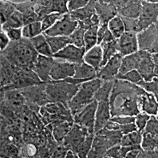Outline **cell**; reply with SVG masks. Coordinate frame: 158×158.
Here are the masks:
<instances>
[{"label":"cell","instance_id":"6","mask_svg":"<svg viewBox=\"0 0 158 158\" xmlns=\"http://www.w3.org/2000/svg\"><path fill=\"white\" fill-rule=\"evenodd\" d=\"M158 4L148 1H141V10L137 18V33L157 23Z\"/></svg>","mask_w":158,"mask_h":158},{"label":"cell","instance_id":"40","mask_svg":"<svg viewBox=\"0 0 158 158\" xmlns=\"http://www.w3.org/2000/svg\"><path fill=\"white\" fill-rule=\"evenodd\" d=\"M85 31L81 27L77 26V27L73 31L71 35H69V39L71 40V44L74 45L77 47L81 48L85 47V43H84V35H85Z\"/></svg>","mask_w":158,"mask_h":158},{"label":"cell","instance_id":"10","mask_svg":"<svg viewBox=\"0 0 158 158\" xmlns=\"http://www.w3.org/2000/svg\"><path fill=\"white\" fill-rule=\"evenodd\" d=\"M88 134L89 132L85 128L74 123L61 144L77 154L79 148Z\"/></svg>","mask_w":158,"mask_h":158},{"label":"cell","instance_id":"11","mask_svg":"<svg viewBox=\"0 0 158 158\" xmlns=\"http://www.w3.org/2000/svg\"><path fill=\"white\" fill-rule=\"evenodd\" d=\"M141 58L138 65L137 70L145 81H152V78L157 77V65L153 62L151 57L150 53L141 50Z\"/></svg>","mask_w":158,"mask_h":158},{"label":"cell","instance_id":"33","mask_svg":"<svg viewBox=\"0 0 158 158\" xmlns=\"http://www.w3.org/2000/svg\"><path fill=\"white\" fill-rule=\"evenodd\" d=\"M108 29L110 30L114 39H119L125 31L122 18L119 15H116L112 19H110L108 23Z\"/></svg>","mask_w":158,"mask_h":158},{"label":"cell","instance_id":"51","mask_svg":"<svg viewBox=\"0 0 158 158\" xmlns=\"http://www.w3.org/2000/svg\"><path fill=\"white\" fill-rule=\"evenodd\" d=\"M135 116H128V117H114L110 118V121L119 125H126V124L135 123Z\"/></svg>","mask_w":158,"mask_h":158},{"label":"cell","instance_id":"54","mask_svg":"<svg viewBox=\"0 0 158 158\" xmlns=\"http://www.w3.org/2000/svg\"><path fill=\"white\" fill-rule=\"evenodd\" d=\"M108 29V23H100L98 27V46L101 44L102 42V39L104 38L106 31Z\"/></svg>","mask_w":158,"mask_h":158},{"label":"cell","instance_id":"29","mask_svg":"<svg viewBox=\"0 0 158 158\" xmlns=\"http://www.w3.org/2000/svg\"><path fill=\"white\" fill-rule=\"evenodd\" d=\"M99 46L102 50V60L101 63L100 69L107 63L109 60L118 53V43L117 39L109 42H102Z\"/></svg>","mask_w":158,"mask_h":158},{"label":"cell","instance_id":"15","mask_svg":"<svg viewBox=\"0 0 158 158\" xmlns=\"http://www.w3.org/2000/svg\"><path fill=\"white\" fill-rule=\"evenodd\" d=\"M75 73V64L64 61L54 60L53 66L50 73L51 81L64 80L72 77Z\"/></svg>","mask_w":158,"mask_h":158},{"label":"cell","instance_id":"28","mask_svg":"<svg viewBox=\"0 0 158 158\" xmlns=\"http://www.w3.org/2000/svg\"><path fill=\"white\" fill-rule=\"evenodd\" d=\"M73 125V122H64L56 125H49V127L51 128L53 132V136L58 144H61L62 142L65 137L71 129Z\"/></svg>","mask_w":158,"mask_h":158},{"label":"cell","instance_id":"20","mask_svg":"<svg viewBox=\"0 0 158 158\" xmlns=\"http://www.w3.org/2000/svg\"><path fill=\"white\" fill-rule=\"evenodd\" d=\"M112 146H114V145L104 136L100 135V134H94L92 146H91L89 153L87 155V157H105L106 151Z\"/></svg>","mask_w":158,"mask_h":158},{"label":"cell","instance_id":"31","mask_svg":"<svg viewBox=\"0 0 158 158\" xmlns=\"http://www.w3.org/2000/svg\"><path fill=\"white\" fill-rule=\"evenodd\" d=\"M44 36L46 37V41H47V43L50 46V50L52 51L53 54L59 52L60 50L65 48L66 46H68L69 44H71V40L69 39V37H50L46 35H44Z\"/></svg>","mask_w":158,"mask_h":158},{"label":"cell","instance_id":"26","mask_svg":"<svg viewBox=\"0 0 158 158\" xmlns=\"http://www.w3.org/2000/svg\"><path fill=\"white\" fill-rule=\"evenodd\" d=\"M84 62L92 66L97 72L100 69L102 60V50L100 46H95L88 50L83 58Z\"/></svg>","mask_w":158,"mask_h":158},{"label":"cell","instance_id":"25","mask_svg":"<svg viewBox=\"0 0 158 158\" xmlns=\"http://www.w3.org/2000/svg\"><path fill=\"white\" fill-rule=\"evenodd\" d=\"M141 58V51H137L133 54L126 55L122 58L121 66H120L119 71L117 75H122L124 73H127V72L136 69L137 67L140 60Z\"/></svg>","mask_w":158,"mask_h":158},{"label":"cell","instance_id":"3","mask_svg":"<svg viewBox=\"0 0 158 158\" xmlns=\"http://www.w3.org/2000/svg\"><path fill=\"white\" fill-rule=\"evenodd\" d=\"M79 85L62 80L51 81L46 84V92L50 102H61L68 107V102L76 94Z\"/></svg>","mask_w":158,"mask_h":158},{"label":"cell","instance_id":"53","mask_svg":"<svg viewBox=\"0 0 158 158\" xmlns=\"http://www.w3.org/2000/svg\"><path fill=\"white\" fill-rule=\"evenodd\" d=\"M121 148L120 144L115 145L114 146L110 147L108 150L106 151V154H105V157H112V158H117L119 157V150Z\"/></svg>","mask_w":158,"mask_h":158},{"label":"cell","instance_id":"1","mask_svg":"<svg viewBox=\"0 0 158 158\" xmlns=\"http://www.w3.org/2000/svg\"><path fill=\"white\" fill-rule=\"evenodd\" d=\"M2 55L17 67L33 69L39 54L31 40L23 38L9 43V46L2 51Z\"/></svg>","mask_w":158,"mask_h":158},{"label":"cell","instance_id":"30","mask_svg":"<svg viewBox=\"0 0 158 158\" xmlns=\"http://www.w3.org/2000/svg\"><path fill=\"white\" fill-rule=\"evenodd\" d=\"M35 47V50H36L38 54H41V55H44L46 57H52L53 58V53L50 50V47L49 46L47 41H46V37L44 35H40L39 36H36L33 39H30Z\"/></svg>","mask_w":158,"mask_h":158},{"label":"cell","instance_id":"18","mask_svg":"<svg viewBox=\"0 0 158 158\" xmlns=\"http://www.w3.org/2000/svg\"><path fill=\"white\" fill-rule=\"evenodd\" d=\"M95 11L98 15L100 23H108L118 15L117 8L113 1H95Z\"/></svg>","mask_w":158,"mask_h":158},{"label":"cell","instance_id":"52","mask_svg":"<svg viewBox=\"0 0 158 158\" xmlns=\"http://www.w3.org/2000/svg\"><path fill=\"white\" fill-rule=\"evenodd\" d=\"M69 150L66 146H64L62 144H60V145L57 148H54V152L52 153V157H66V152Z\"/></svg>","mask_w":158,"mask_h":158},{"label":"cell","instance_id":"17","mask_svg":"<svg viewBox=\"0 0 158 158\" xmlns=\"http://www.w3.org/2000/svg\"><path fill=\"white\" fill-rule=\"evenodd\" d=\"M54 62V60L52 57H46L39 54L33 70L43 82L48 83L51 81L50 73Z\"/></svg>","mask_w":158,"mask_h":158},{"label":"cell","instance_id":"21","mask_svg":"<svg viewBox=\"0 0 158 158\" xmlns=\"http://www.w3.org/2000/svg\"><path fill=\"white\" fill-rule=\"evenodd\" d=\"M138 102L141 106V110L147 114L153 116L157 114V102L153 94L144 90L139 95Z\"/></svg>","mask_w":158,"mask_h":158},{"label":"cell","instance_id":"19","mask_svg":"<svg viewBox=\"0 0 158 158\" xmlns=\"http://www.w3.org/2000/svg\"><path fill=\"white\" fill-rule=\"evenodd\" d=\"M110 119V101L105 100L99 102L95 114L94 133L104 128Z\"/></svg>","mask_w":158,"mask_h":158},{"label":"cell","instance_id":"5","mask_svg":"<svg viewBox=\"0 0 158 158\" xmlns=\"http://www.w3.org/2000/svg\"><path fill=\"white\" fill-rule=\"evenodd\" d=\"M44 83L38 77L33 69H24L17 67L11 82L8 85L2 87L1 91L24 89L27 87L41 85Z\"/></svg>","mask_w":158,"mask_h":158},{"label":"cell","instance_id":"44","mask_svg":"<svg viewBox=\"0 0 158 158\" xmlns=\"http://www.w3.org/2000/svg\"><path fill=\"white\" fill-rule=\"evenodd\" d=\"M63 15H61L59 13H53L46 16L42 21V31L45 32L46 31L50 29V27H53L56 23V22L61 19Z\"/></svg>","mask_w":158,"mask_h":158},{"label":"cell","instance_id":"39","mask_svg":"<svg viewBox=\"0 0 158 158\" xmlns=\"http://www.w3.org/2000/svg\"><path fill=\"white\" fill-rule=\"evenodd\" d=\"M141 146L143 150H157V135H152L150 133L143 132Z\"/></svg>","mask_w":158,"mask_h":158},{"label":"cell","instance_id":"36","mask_svg":"<svg viewBox=\"0 0 158 158\" xmlns=\"http://www.w3.org/2000/svg\"><path fill=\"white\" fill-rule=\"evenodd\" d=\"M43 32L42 31V23L35 22L26 25L23 28V37L24 39H31L36 36H39Z\"/></svg>","mask_w":158,"mask_h":158},{"label":"cell","instance_id":"24","mask_svg":"<svg viewBox=\"0 0 158 158\" xmlns=\"http://www.w3.org/2000/svg\"><path fill=\"white\" fill-rule=\"evenodd\" d=\"M1 92L5 93L3 98L6 100L2 102L4 104L8 105L9 107H13L14 109L19 108L23 105H25L27 102V99L22 94L21 91H19L17 89H10V90L1 91Z\"/></svg>","mask_w":158,"mask_h":158},{"label":"cell","instance_id":"32","mask_svg":"<svg viewBox=\"0 0 158 158\" xmlns=\"http://www.w3.org/2000/svg\"><path fill=\"white\" fill-rule=\"evenodd\" d=\"M114 84V79L113 80H106V81H102V85L99 87V89L94 94V99L98 102L105 100H109V97H110V93H111V90H112Z\"/></svg>","mask_w":158,"mask_h":158},{"label":"cell","instance_id":"48","mask_svg":"<svg viewBox=\"0 0 158 158\" xmlns=\"http://www.w3.org/2000/svg\"><path fill=\"white\" fill-rule=\"evenodd\" d=\"M88 2H89V1H87V0H70V1H68V10L69 12L75 11V10L86 6Z\"/></svg>","mask_w":158,"mask_h":158},{"label":"cell","instance_id":"41","mask_svg":"<svg viewBox=\"0 0 158 158\" xmlns=\"http://www.w3.org/2000/svg\"><path fill=\"white\" fill-rule=\"evenodd\" d=\"M15 11V6L11 2L1 1V25H3L8 19V18Z\"/></svg>","mask_w":158,"mask_h":158},{"label":"cell","instance_id":"42","mask_svg":"<svg viewBox=\"0 0 158 158\" xmlns=\"http://www.w3.org/2000/svg\"><path fill=\"white\" fill-rule=\"evenodd\" d=\"M94 137V133H89V134L86 136L85 141H83L81 147L79 148L78 152H77V156H78V157H86L88 153H89V150H90L91 146H92Z\"/></svg>","mask_w":158,"mask_h":158},{"label":"cell","instance_id":"12","mask_svg":"<svg viewBox=\"0 0 158 158\" xmlns=\"http://www.w3.org/2000/svg\"><path fill=\"white\" fill-rule=\"evenodd\" d=\"M46 84L33 85L29 88H24L21 89V93L24 95L27 102H30L35 106H44L50 103L49 98L46 92Z\"/></svg>","mask_w":158,"mask_h":158},{"label":"cell","instance_id":"46","mask_svg":"<svg viewBox=\"0 0 158 158\" xmlns=\"http://www.w3.org/2000/svg\"><path fill=\"white\" fill-rule=\"evenodd\" d=\"M145 133H148L152 135H157L158 133V122L155 116L152 115L146 122L145 129L143 130Z\"/></svg>","mask_w":158,"mask_h":158},{"label":"cell","instance_id":"50","mask_svg":"<svg viewBox=\"0 0 158 158\" xmlns=\"http://www.w3.org/2000/svg\"><path fill=\"white\" fill-rule=\"evenodd\" d=\"M3 31L6 32V34L9 37L10 40H11L12 42L19 41L23 39L22 38L23 37V30H22V28H17V29L10 28V29H7Z\"/></svg>","mask_w":158,"mask_h":158},{"label":"cell","instance_id":"57","mask_svg":"<svg viewBox=\"0 0 158 158\" xmlns=\"http://www.w3.org/2000/svg\"><path fill=\"white\" fill-rule=\"evenodd\" d=\"M66 158H76V157H78L77 154L76 152H74L73 151H72L71 149H69L66 152Z\"/></svg>","mask_w":158,"mask_h":158},{"label":"cell","instance_id":"55","mask_svg":"<svg viewBox=\"0 0 158 158\" xmlns=\"http://www.w3.org/2000/svg\"><path fill=\"white\" fill-rule=\"evenodd\" d=\"M9 40H10V39L6 34V32L1 31V33H0V48H1L2 51H3L7 47L8 44L10 43Z\"/></svg>","mask_w":158,"mask_h":158},{"label":"cell","instance_id":"45","mask_svg":"<svg viewBox=\"0 0 158 158\" xmlns=\"http://www.w3.org/2000/svg\"><path fill=\"white\" fill-rule=\"evenodd\" d=\"M114 79H119V80H122V81H128L132 83L137 84L143 78L140 75V73H138L137 69H133V70H130L127 73H124L122 75H117Z\"/></svg>","mask_w":158,"mask_h":158},{"label":"cell","instance_id":"23","mask_svg":"<svg viewBox=\"0 0 158 158\" xmlns=\"http://www.w3.org/2000/svg\"><path fill=\"white\" fill-rule=\"evenodd\" d=\"M141 10V1H129L125 6L117 10L120 17L137 19Z\"/></svg>","mask_w":158,"mask_h":158},{"label":"cell","instance_id":"56","mask_svg":"<svg viewBox=\"0 0 158 158\" xmlns=\"http://www.w3.org/2000/svg\"><path fill=\"white\" fill-rule=\"evenodd\" d=\"M143 150L142 148H133L131 150H129V152L126 153V156L125 157L127 158H136L138 156L139 153L141 152V151Z\"/></svg>","mask_w":158,"mask_h":158},{"label":"cell","instance_id":"47","mask_svg":"<svg viewBox=\"0 0 158 158\" xmlns=\"http://www.w3.org/2000/svg\"><path fill=\"white\" fill-rule=\"evenodd\" d=\"M150 118V115L147 114H138L136 117L135 124L137 128V130L143 133V130L145 129L146 122Z\"/></svg>","mask_w":158,"mask_h":158},{"label":"cell","instance_id":"49","mask_svg":"<svg viewBox=\"0 0 158 158\" xmlns=\"http://www.w3.org/2000/svg\"><path fill=\"white\" fill-rule=\"evenodd\" d=\"M121 18L123 21L125 31H132V32L137 33V19H128V18Z\"/></svg>","mask_w":158,"mask_h":158},{"label":"cell","instance_id":"13","mask_svg":"<svg viewBox=\"0 0 158 158\" xmlns=\"http://www.w3.org/2000/svg\"><path fill=\"white\" fill-rule=\"evenodd\" d=\"M118 53L122 56H126L138 51V42L137 33L125 31L123 35L117 39Z\"/></svg>","mask_w":158,"mask_h":158},{"label":"cell","instance_id":"43","mask_svg":"<svg viewBox=\"0 0 158 158\" xmlns=\"http://www.w3.org/2000/svg\"><path fill=\"white\" fill-rule=\"evenodd\" d=\"M137 85L140 87H141L143 89H145L146 92L152 93V94L156 97V99L157 98V94H158V89H157V77H155L152 78V81H145L144 80H141L140 82L137 83Z\"/></svg>","mask_w":158,"mask_h":158},{"label":"cell","instance_id":"8","mask_svg":"<svg viewBox=\"0 0 158 158\" xmlns=\"http://www.w3.org/2000/svg\"><path fill=\"white\" fill-rule=\"evenodd\" d=\"M78 26V22L75 20L68 13L64 15L61 19L56 22L53 27L43 32V34L50 37L63 36L69 37Z\"/></svg>","mask_w":158,"mask_h":158},{"label":"cell","instance_id":"34","mask_svg":"<svg viewBox=\"0 0 158 158\" xmlns=\"http://www.w3.org/2000/svg\"><path fill=\"white\" fill-rule=\"evenodd\" d=\"M24 27V22H23V15L20 11L16 10L10 17L8 18L6 22L2 26V31H6L10 28H21Z\"/></svg>","mask_w":158,"mask_h":158},{"label":"cell","instance_id":"16","mask_svg":"<svg viewBox=\"0 0 158 158\" xmlns=\"http://www.w3.org/2000/svg\"><path fill=\"white\" fill-rule=\"evenodd\" d=\"M122 58L123 56L118 53L114 54L107 63L97 72V77L102 79V81L113 80L115 78L119 71Z\"/></svg>","mask_w":158,"mask_h":158},{"label":"cell","instance_id":"22","mask_svg":"<svg viewBox=\"0 0 158 158\" xmlns=\"http://www.w3.org/2000/svg\"><path fill=\"white\" fill-rule=\"evenodd\" d=\"M72 77L74 79H78L83 83L96 78L97 71L92 66L83 62L81 63L75 64V73Z\"/></svg>","mask_w":158,"mask_h":158},{"label":"cell","instance_id":"2","mask_svg":"<svg viewBox=\"0 0 158 158\" xmlns=\"http://www.w3.org/2000/svg\"><path fill=\"white\" fill-rule=\"evenodd\" d=\"M102 81H103L102 79L96 77L80 84L76 94L67 104L68 108L70 110L72 115H74L83 107H85L94 100V94L99 89Z\"/></svg>","mask_w":158,"mask_h":158},{"label":"cell","instance_id":"37","mask_svg":"<svg viewBox=\"0 0 158 158\" xmlns=\"http://www.w3.org/2000/svg\"><path fill=\"white\" fill-rule=\"evenodd\" d=\"M94 134L103 135L113 145L119 144L121 140H122V136H123L122 132L118 131V130H114V129H106V128H103L101 130L95 133Z\"/></svg>","mask_w":158,"mask_h":158},{"label":"cell","instance_id":"38","mask_svg":"<svg viewBox=\"0 0 158 158\" xmlns=\"http://www.w3.org/2000/svg\"><path fill=\"white\" fill-rule=\"evenodd\" d=\"M98 27H94L85 31L84 35L85 52L92 49L98 43Z\"/></svg>","mask_w":158,"mask_h":158},{"label":"cell","instance_id":"35","mask_svg":"<svg viewBox=\"0 0 158 158\" xmlns=\"http://www.w3.org/2000/svg\"><path fill=\"white\" fill-rule=\"evenodd\" d=\"M142 141V133L138 130H135L122 136L120 141L121 146H132V145H141Z\"/></svg>","mask_w":158,"mask_h":158},{"label":"cell","instance_id":"27","mask_svg":"<svg viewBox=\"0 0 158 158\" xmlns=\"http://www.w3.org/2000/svg\"><path fill=\"white\" fill-rule=\"evenodd\" d=\"M95 13V1H89L85 6L69 14L77 22H85L90 19Z\"/></svg>","mask_w":158,"mask_h":158},{"label":"cell","instance_id":"7","mask_svg":"<svg viewBox=\"0 0 158 158\" xmlns=\"http://www.w3.org/2000/svg\"><path fill=\"white\" fill-rule=\"evenodd\" d=\"M98 104V102L94 100L73 115V122L85 128L89 133H94L95 114Z\"/></svg>","mask_w":158,"mask_h":158},{"label":"cell","instance_id":"4","mask_svg":"<svg viewBox=\"0 0 158 158\" xmlns=\"http://www.w3.org/2000/svg\"><path fill=\"white\" fill-rule=\"evenodd\" d=\"M40 114L45 124L53 125L64 122H73L70 110L61 102H50L44 105L40 109Z\"/></svg>","mask_w":158,"mask_h":158},{"label":"cell","instance_id":"9","mask_svg":"<svg viewBox=\"0 0 158 158\" xmlns=\"http://www.w3.org/2000/svg\"><path fill=\"white\" fill-rule=\"evenodd\" d=\"M137 35L138 49L148 53H157V23L152 24Z\"/></svg>","mask_w":158,"mask_h":158},{"label":"cell","instance_id":"14","mask_svg":"<svg viewBox=\"0 0 158 158\" xmlns=\"http://www.w3.org/2000/svg\"><path fill=\"white\" fill-rule=\"evenodd\" d=\"M85 54V47L79 48L73 44H69L59 52L53 54V58L62 59V61L73 64L81 63L84 62L83 58Z\"/></svg>","mask_w":158,"mask_h":158}]
</instances>
